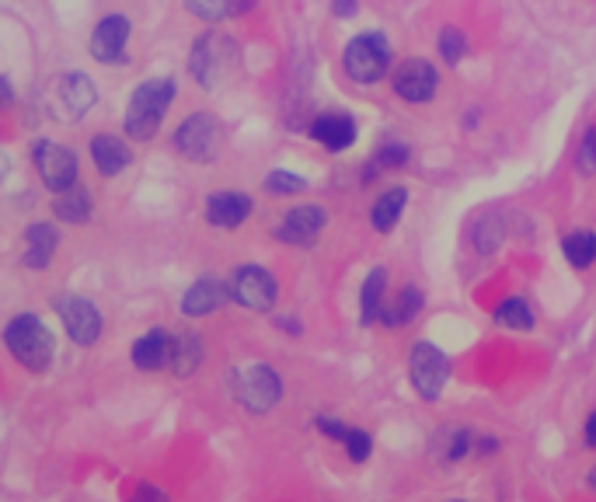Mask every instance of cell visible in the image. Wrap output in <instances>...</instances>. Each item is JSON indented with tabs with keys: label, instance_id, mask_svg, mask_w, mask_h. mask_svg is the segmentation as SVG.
Listing matches in <instances>:
<instances>
[{
	"label": "cell",
	"instance_id": "obj_1",
	"mask_svg": "<svg viewBox=\"0 0 596 502\" xmlns=\"http://www.w3.org/2000/svg\"><path fill=\"white\" fill-rule=\"evenodd\" d=\"M339 63H342V74L356 88H377L391 78L398 53H394V42L384 29H360L356 35L346 39Z\"/></svg>",
	"mask_w": 596,
	"mask_h": 502
},
{
	"label": "cell",
	"instance_id": "obj_2",
	"mask_svg": "<svg viewBox=\"0 0 596 502\" xmlns=\"http://www.w3.org/2000/svg\"><path fill=\"white\" fill-rule=\"evenodd\" d=\"M175 81L172 78H151V81H143L136 91H133V99L126 105V136L136 140V143H147L157 136L161 123H164V115H168L172 102H175Z\"/></svg>",
	"mask_w": 596,
	"mask_h": 502
},
{
	"label": "cell",
	"instance_id": "obj_3",
	"mask_svg": "<svg viewBox=\"0 0 596 502\" xmlns=\"http://www.w3.org/2000/svg\"><path fill=\"white\" fill-rule=\"evenodd\" d=\"M237 57H242V50H237V42L227 32L206 29L193 42V50H188V74L196 78L203 91H217L234 74Z\"/></svg>",
	"mask_w": 596,
	"mask_h": 502
},
{
	"label": "cell",
	"instance_id": "obj_4",
	"mask_svg": "<svg viewBox=\"0 0 596 502\" xmlns=\"http://www.w3.org/2000/svg\"><path fill=\"white\" fill-rule=\"evenodd\" d=\"M388 88L401 105H412V109L433 105L443 91V70L429 57H404L394 63Z\"/></svg>",
	"mask_w": 596,
	"mask_h": 502
},
{
	"label": "cell",
	"instance_id": "obj_5",
	"mask_svg": "<svg viewBox=\"0 0 596 502\" xmlns=\"http://www.w3.org/2000/svg\"><path fill=\"white\" fill-rule=\"evenodd\" d=\"M4 346H8V352L14 356V360L25 370H32V373L50 370L53 356H56L53 331L45 328V321L39 315H18V318H11L8 328H4Z\"/></svg>",
	"mask_w": 596,
	"mask_h": 502
},
{
	"label": "cell",
	"instance_id": "obj_6",
	"mask_svg": "<svg viewBox=\"0 0 596 502\" xmlns=\"http://www.w3.org/2000/svg\"><path fill=\"white\" fill-rule=\"evenodd\" d=\"M230 391L234 401L242 404L248 416H269L276 404L286 395V385L276 367L269 363H248V367H237L230 377Z\"/></svg>",
	"mask_w": 596,
	"mask_h": 502
},
{
	"label": "cell",
	"instance_id": "obj_7",
	"mask_svg": "<svg viewBox=\"0 0 596 502\" xmlns=\"http://www.w3.org/2000/svg\"><path fill=\"white\" fill-rule=\"evenodd\" d=\"M450 377H454V363L450 352L436 346L433 339H419L409 349V385L422 401H440Z\"/></svg>",
	"mask_w": 596,
	"mask_h": 502
},
{
	"label": "cell",
	"instance_id": "obj_8",
	"mask_svg": "<svg viewBox=\"0 0 596 502\" xmlns=\"http://www.w3.org/2000/svg\"><path fill=\"white\" fill-rule=\"evenodd\" d=\"M172 147L193 164H209L220 157L224 147V123L213 112L185 115L178 130L172 133Z\"/></svg>",
	"mask_w": 596,
	"mask_h": 502
},
{
	"label": "cell",
	"instance_id": "obj_9",
	"mask_svg": "<svg viewBox=\"0 0 596 502\" xmlns=\"http://www.w3.org/2000/svg\"><path fill=\"white\" fill-rule=\"evenodd\" d=\"M227 290L237 307L251 310V315H273L279 304V279L273 269L258 266V262H245L227 276Z\"/></svg>",
	"mask_w": 596,
	"mask_h": 502
},
{
	"label": "cell",
	"instance_id": "obj_10",
	"mask_svg": "<svg viewBox=\"0 0 596 502\" xmlns=\"http://www.w3.org/2000/svg\"><path fill=\"white\" fill-rule=\"evenodd\" d=\"M307 140L318 143V147L325 154H349L356 143H360L363 136V126H360V119H356L349 109H318L307 115V126H304Z\"/></svg>",
	"mask_w": 596,
	"mask_h": 502
},
{
	"label": "cell",
	"instance_id": "obj_11",
	"mask_svg": "<svg viewBox=\"0 0 596 502\" xmlns=\"http://www.w3.org/2000/svg\"><path fill=\"white\" fill-rule=\"evenodd\" d=\"M328 224H331V217L321 203H297L276 221L273 237L279 245H290V248H315L325 237Z\"/></svg>",
	"mask_w": 596,
	"mask_h": 502
},
{
	"label": "cell",
	"instance_id": "obj_12",
	"mask_svg": "<svg viewBox=\"0 0 596 502\" xmlns=\"http://www.w3.org/2000/svg\"><path fill=\"white\" fill-rule=\"evenodd\" d=\"M32 161H35V172H39L42 185L50 188L53 196L78 185V154L63 147V143L39 140L32 151Z\"/></svg>",
	"mask_w": 596,
	"mask_h": 502
},
{
	"label": "cell",
	"instance_id": "obj_13",
	"mask_svg": "<svg viewBox=\"0 0 596 502\" xmlns=\"http://www.w3.org/2000/svg\"><path fill=\"white\" fill-rule=\"evenodd\" d=\"M206 224L217 230H242L251 213H255V199L245 193V188H217V193L206 196Z\"/></svg>",
	"mask_w": 596,
	"mask_h": 502
},
{
	"label": "cell",
	"instance_id": "obj_14",
	"mask_svg": "<svg viewBox=\"0 0 596 502\" xmlns=\"http://www.w3.org/2000/svg\"><path fill=\"white\" fill-rule=\"evenodd\" d=\"M56 315L70 335V342L78 346H94L102 339V315L88 297H60L56 300Z\"/></svg>",
	"mask_w": 596,
	"mask_h": 502
},
{
	"label": "cell",
	"instance_id": "obj_15",
	"mask_svg": "<svg viewBox=\"0 0 596 502\" xmlns=\"http://www.w3.org/2000/svg\"><path fill=\"white\" fill-rule=\"evenodd\" d=\"M412 206V188L409 185H384L380 193L373 196L370 209H367V221H370V230L380 234V237H388L401 227L404 221V213H409Z\"/></svg>",
	"mask_w": 596,
	"mask_h": 502
},
{
	"label": "cell",
	"instance_id": "obj_16",
	"mask_svg": "<svg viewBox=\"0 0 596 502\" xmlns=\"http://www.w3.org/2000/svg\"><path fill=\"white\" fill-rule=\"evenodd\" d=\"M126 42H130V18L109 14L91 32V57L99 63L123 66L126 63Z\"/></svg>",
	"mask_w": 596,
	"mask_h": 502
},
{
	"label": "cell",
	"instance_id": "obj_17",
	"mask_svg": "<svg viewBox=\"0 0 596 502\" xmlns=\"http://www.w3.org/2000/svg\"><path fill=\"white\" fill-rule=\"evenodd\" d=\"M425 315V290L419 283H401L398 290H391L384 310H380V328L398 331V328H409Z\"/></svg>",
	"mask_w": 596,
	"mask_h": 502
},
{
	"label": "cell",
	"instance_id": "obj_18",
	"mask_svg": "<svg viewBox=\"0 0 596 502\" xmlns=\"http://www.w3.org/2000/svg\"><path fill=\"white\" fill-rule=\"evenodd\" d=\"M172 352H175V331L151 328V331H143L140 339L133 342L130 360L143 373H157V370H168L172 367Z\"/></svg>",
	"mask_w": 596,
	"mask_h": 502
},
{
	"label": "cell",
	"instance_id": "obj_19",
	"mask_svg": "<svg viewBox=\"0 0 596 502\" xmlns=\"http://www.w3.org/2000/svg\"><path fill=\"white\" fill-rule=\"evenodd\" d=\"M230 300V290H227V279L220 276H199L188 290L182 294V315L185 318H209L217 315V310Z\"/></svg>",
	"mask_w": 596,
	"mask_h": 502
},
{
	"label": "cell",
	"instance_id": "obj_20",
	"mask_svg": "<svg viewBox=\"0 0 596 502\" xmlns=\"http://www.w3.org/2000/svg\"><path fill=\"white\" fill-rule=\"evenodd\" d=\"M391 297V273L388 266H373L367 269L363 283H360V297H356V307H360V325L373 328L380 325V310H384Z\"/></svg>",
	"mask_w": 596,
	"mask_h": 502
},
{
	"label": "cell",
	"instance_id": "obj_21",
	"mask_svg": "<svg viewBox=\"0 0 596 502\" xmlns=\"http://www.w3.org/2000/svg\"><path fill=\"white\" fill-rule=\"evenodd\" d=\"M91 161H94V167H99L102 178H115V175H123L126 167H130L133 151H130V143L123 136L94 133L91 136Z\"/></svg>",
	"mask_w": 596,
	"mask_h": 502
},
{
	"label": "cell",
	"instance_id": "obj_22",
	"mask_svg": "<svg viewBox=\"0 0 596 502\" xmlns=\"http://www.w3.org/2000/svg\"><path fill=\"white\" fill-rule=\"evenodd\" d=\"M492 321L503 328V331H513V335H531L537 328V310L534 304L523 297V294H506L499 297L495 307H492Z\"/></svg>",
	"mask_w": 596,
	"mask_h": 502
},
{
	"label": "cell",
	"instance_id": "obj_23",
	"mask_svg": "<svg viewBox=\"0 0 596 502\" xmlns=\"http://www.w3.org/2000/svg\"><path fill=\"white\" fill-rule=\"evenodd\" d=\"M506 217L499 209H485L479 221H474L471 227H467V245H471V252L474 255H482V258H489V255H499V248L506 245Z\"/></svg>",
	"mask_w": 596,
	"mask_h": 502
},
{
	"label": "cell",
	"instance_id": "obj_24",
	"mask_svg": "<svg viewBox=\"0 0 596 502\" xmlns=\"http://www.w3.org/2000/svg\"><path fill=\"white\" fill-rule=\"evenodd\" d=\"M56 248H60V230L56 224L50 221H35L29 230H25V252H21V262H25L29 269H45L50 262L56 258Z\"/></svg>",
	"mask_w": 596,
	"mask_h": 502
},
{
	"label": "cell",
	"instance_id": "obj_25",
	"mask_svg": "<svg viewBox=\"0 0 596 502\" xmlns=\"http://www.w3.org/2000/svg\"><path fill=\"white\" fill-rule=\"evenodd\" d=\"M370 161L380 167V175H401L409 172L412 161H415V147L404 136H394V133H384L370 151Z\"/></svg>",
	"mask_w": 596,
	"mask_h": 502
},
{
	"label": "cell",
	"instance_id": "obj_26",
	"mask_svg": "<svg viewBox=\"0 0 596 502\" xmlns=\"http://www.w3.org/2000/svg\"><path fill=\"white\" fill-rule=\"evenodd\" d=\"M562 262L576 273H589L596 266V230L593 227H572L558 242Z\"/></svg>",
	"mask_w": 596,
	"mask_h": 502
},
{
	"label": "cell",
	"instance_id": "obj_27",
	"mask_svg": "<svg viewBox=\"0 0 596 502\" xmlns=\"http://www.w3.org/2000/svg\"><path fill=\"white\" fill-rule=\"evenodd\" d=\"M258 4L261 0H185V11L196 14L199 21H209V25H220V21L251 14Z\"/></svg>",
	"mask_w": 596,
	"mask_h": 502
},
{
	"label": "cell",
	"instance_id": "obj_28",
	"mask_svg": "<svg viewBox=\"0 0 596 502\" xmlns=\"http://www.w3.org/2000/svg\"><path fill=\"white\" fill-rule=\"evenodd\" d=\"M436 60L450 70H458L471 60V35L467 29L454 25V21H446V25L436 29Z\"/></svg>",
	"mask_w": 596,
	"mask_h": 502
},
{
	"label": "cell",
	"instance_id": "obj_29",
	"mask_svg": "<svg viewBox=\"0 0 596 502\" xmlns=\"http://www.w3.org/2000/svg\"><path fill=\"white\" fill-rule=\"evenodd\" d=\"M206 360V346L199 331H175V352H172V373L175 377H193Z\"/></svg>",
	"mask_w": 596,
	"mask_h": 502
},
{
	"label": "cell",
	"instance_id": "obj_30",
	"mask_svg": "<svg viewBox=\"0 0 596 502\" xmlns=\"http://www.w3.org/2000/svg\"><path fill=\"white\" fill-rule=\"evenodd\" d=\"M91 213H94V203L84 185H74V188H66V193L53 196V217L60 224H88Z\"/></svg>",
	"mask_w": 596,
	"mask_h": 502
},
{
	"label": "cell",
	"instance_id": "obj_31",
	"mask_svg": "<svg viewBox=\"0 0 596 502\" xmlns=\"http://www.w3.org/2000/svg\"><path fill=\"white\" fill-rule=\"evenodd\" d=\"M60 102L70 115H88L91 105L99 102V91H94V81L88 74H66L60 81Z\"/></svg>",
	"mask_w": 596,
	"mask_h": 502
},
{
	"label": "cell",
	"instance_id": "obj_32",
	"mask_svg": "<svg viewBox=\"0 0 596 502\" xmlns=\"http://www.w3.org/2000/svg\"><path fill=\"white\" fill-rule=\"evenodd\" d=\"M311 188V178L294 172V167H273V172L261 178V193L269 199H297Z\"/></svg>",
	"mask_w": 596,
	"mask_h": 502
},
{
	"label": "cell",
	"instance_id": "obj_33",
	"mask_svg": "<svg viewBox=\"0 0 596 502\" xmlns=\"http://www.w3.org/2000/svg\"><path fill=\"white\" fill-rule=\"evenodd\" d=\"M572 167L579 178H596V123H586L576 136V151H572Z\"/></svg>",
	"mask_w": 596,
	"mask_h": 502
},
{
	"label": "cell",
	"instance_id": "obj_34",
	"mask_svg": "<svg viewBox=\"0 0 596 502\" xmlns=\"http://www.w3.org/2000/svg\"><path fill=\"white\" fill-rule=\"evenodd\" d=\"M339 447H342V453H346L352 464H367V461L373 458V450H377V440H373L370 429L349 426V433H346V440H342Z\"/></svg>",
	"mask_w": 596,
	"mask_h": 502
},
{
	"label": "cell",
	"instance_id": "obj_35",
	"mask_svg": "<svg viewBox=\"0 0 596 502\" xmlns=\"http://www.w3.org/2000/svg\"><path fill=\"white\" fill-rule=\"evenodd\" d=\"M474 437H479V433H471V429H458V433H450V440H446V461L450 464H461V461L474 458Z\"/></svg>",
	"mask_w": 596,
	"mask_h": 502
},
{
	"label": "cell",
	"instance_id": "obj_36",
	"mask_svg": "<svg viewBox=\"0 0 596 502\" xmlns=\"http://www.w3.org/2000/svg\"><path fill=\"white\" fill-rule=\"evenodd\" d=\"M311 422H315L318 433H321V437H328L331 443H342V440H346V433H349V426H352V422H346V419H339V416H328V412H318Z\"/></svg>",
	"mask_w": 596,
	"mask_h": 502
},
{
	"label": "cell",
	"instance_id": "obj_37",
	"mask_svg": "<svg viewBox=\"0 0 596 502\" xmlns=\"http://www.w3.org/2000/svg\"><path fill=\"white\" fill-rule=\"evenodd\" d=\"M363 11L360 0H328V14L336 21H356Z\"/></svg>",
	"mask_w": 596,
	"mask_h": 502
},
{
	"label": "cell",
	"instance_id": "obj_38",
	"mask_svg": "<svg viewBox=\"0 0 596 502\" xmlns=\"http://www.w3.org/2000/svg\"><path fill=\"white\" fill-rule=\"evenodd\" d=\"M482 126H485V109L482 105H467L461 112V130L464 133H479Z\"/></svg>",
	"mask_w": 596,
	"mask_h": 502
},
{
	"label": "cell",
	"instance_id": "obj_39",
	"mask_svg": "<svg viewBox=\"0 0 596 502\" xmlns=\"http://www.w3.org/2000/svg\"><path fill=\"white\" fill-rule=\"evenodd\" d=\"M133 502H172V499H168V492L157 489V485H151V482H136Z\"/></svg>",
	"mask_w": 596,
	"mask_h": 502
},
{
	"label": "cell",
	"instance_id": "obj_40",
	"mask_svg": "<svg viewBox=\"0 0 596 502\" xmlns=\"http://www.w3.org/2000/svg\"><path fill=\"white\" fill-rule=\"evenodd\" d=\"M499 450H503V440L499 437H492V433L474 437V458H495Z\"/></svg>",
	"mask_w": 596,
	"mask_h": 502
},
{
	"label": "cell",
	"instance_id": "obj_41",
	"mask_svg": "<svg viewBox=\"0 0 596 502\" xmlns=\"http://www.w3.org/2000/svg\"><path fill=\"white\" fill-rule=\"evenodd\" d=\"M273 325H276L282 335H290V339H300V335H304V321H300L297 315H276Z\"/></svg>",
	"mask_w": 596,
	"mask_h": 502
},
{
	"label": "cell",
	"instance_id": "obj_42",
	"mask_svg": "<svg viewBox=\"0 0 596 502\" xmlns=\"http://www.w3.org/2000/svg\"><path fill=\"white\" fill-rule=\"evenodd\" d=\"M380 178H384V175H380V167L367 157V161L360 164V185H363V188H373Z\"/></svg>",
	"mask_w": 596,
	"mask_h": 502
},
{
	"label": "cell",
	"instance_id": "obj_43",
	"mask_svg": "<svg viewBox=\"0 0 596 502\" xmlns=\"http://www.w3.org/2000/svg\"><path fill=\"white\" fill-rule=\"evenodd\" d=\"M583 443L586 450H596V409L583 419Z\"/></svg>",
	"mask_w": 596,
	"mask_h": 502
},
{
	"label": "cell",
	"instance_id": "obj_44",
	"mask_svg": "<svg viewBox=\"0 0 596 502\" xmlns=\"http://www.w3.org/2000/svg\"><path fill=\"white\" fill-rule=\"evenodd\" d=\"M11 102H14V88L8 78H0V109H8Z\"/></svg>",
	"mask_w": 596,
	"mask_h": 502
},
{
	"label": "cell",
	"instance_id": "obj_45",
	"mask_svg": "<svg viewBox=\"0 0 596 502\" xmlns=\"http://www.w3.org/2000/svg\"><path fill=\"white\" fill-rule=\"evenodd\" d=\"M8 172H11V161H8V154H4V151H0V182L8 178Z\"/></svg>",
	"mask_w": 596,
	"mask_h": 502
},
{
	"label": "cell",
	"instance_id": "obj_46",
	"mask_svg": "<svg viewBox=\"0 0 596 502\" xmlns=\"http://www.w3.org/2000/svg\"><path fill=\"white\" fill-rule=\"evenodd\" d=\"M586 482H589V489H593V492H596V464H593V468H589V478H586Z\"/></svg>",
	"mask_w": 596,
	"mask_h": 502
},
{
	"label": "cell",
	"instance_id": "obj_47",
	"mask_svg": "<svg viewBox=\"0 0 596 502\" xmlns=\"http://www.w3.org/2000/svg\"><path fill=\"white\" fill-rule=\"evenodd\" d=\"M450 502H467V499H450Z\"/></svg>",
	"mask_w": 596,
	"mask_h": 502
}]
</instances>
